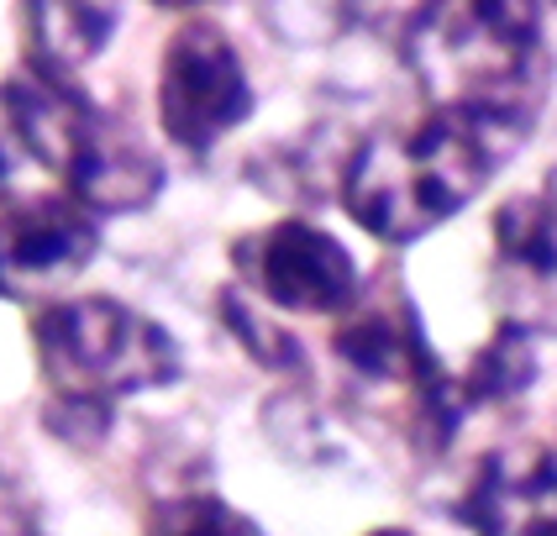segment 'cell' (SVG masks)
Listing matches in <instances>:
<instances>
[{"label": "cell", "mask_w": 557, "mask_h": 536, "mask_svg": "<svg viewBox=\"0 0 557 536\" xmlns=\"http://www.w3.org/2000/svg\"><path fill=\"white\" fill-rule=\"evenodd\" d=\"M521 142L468 111L426 105L410 126L373 132L342 174V205L369 237L410 248L453 221Z\"/></svg>", "instance_id": "obj_1"}, {"label": "cell", "mask_w": 557, "mask_h": 536, "mask_svg": "<svg viewBox=\"0 0 557 536\" xmlns=\"http://www.w3.org/2000/svg\"><path fill=\"white\" fill-rule=\"evenodd\" d=\"M400 53L432 105L468 111L527 142L553 85V59L542 42V11L516 0L490 5H426L410 11Z\"/></svg>", "instance_id": "obj_2"}, {"label": "cell", "mask_w": 557, "mask_h": 536, "mask_svg": "<svg viewBox=\"0 0 557 536\" xmlns=\"http://www.w3.org/2000/svg\"><path fill=\"white\" fill-rule=\"evenodd\" d=\"M32 352L48 384V426L69 441H95L126 395H148L185 374L180 342L153 315L111 295L59 300L32 321Z\"/></svg>", "instance_id": "obj_3"}, {"label": "cell", "mask_w": 557, "mask_h": 536, "mask_svg": "<svg viewBox=\"0 0 557 536\" xmlns=\"http://www.w3.org/2000/svg\"><path fill=\"white\" fill-rule=\"evenodd\" d=\"M252 116V79L216 22H185L158 59V122L185 153H211Z\"/></svg>", "instance_id": "obj_4"}, {"label": "cell", "mask_w": 557, "mask_h": 536, "mask_svg": "<svg viewBox=\"0 0 557 536\" xmlns=\"http://www.w3.org/2000/svg\"><path fill=\"white\" fill-rule=\"evenodd\" d=\"M232 263L252 295H263L274 311L289 315H347L363 295V274L352 252L315 221H274L263 232H248Z\"/></svg>", "instance_id": "obj_5"}, {"label": "cell", "mask_w": 557, "mask_h": 536, "mask_svg": "<svg viewBox=\"0 0 557 536\" xmlns=\"http://www.w3.org/2000/svg\"><path fill=\"white\" fill-rule=\"evenodd\" d=\"M100 252V221L69 195H27L0 211V295L48 300Z\"/></svg>", "instance_id": "obj_6"}, {"label": "cell", "mask_w": 557, "mask_h": 536, "mask_svg": "<svg viewBox=\"0 0 557 536\" xmlns=\"http://www.w3.org/2000/svg\"><path fill=\"white\" fill-rule=\"evenodd\" d=\"M490 279L499 321L527 337H557V200L510 195L490 221Z\"/></svg>", "instance_id": "obj_7"}, {"label": "cell", "mask_w": 557, "mask_h": 536, "mask_svg": "<svg viewBox=\"0 0 557 536\" xmlns=\"http://www.w3.org/2000/svg\"><path fill=\"white\" fill-rule=\"evenodd\" d=\"M458 521L473 536H557V452L516 441L468 473Z\"/></svg>", "instance_id": "obj_8"}, {"label": "cell", "mask_w": 557, "mask_h": 536, "mask_svg": "<svg viewBox=\"0 0 557 536\" xmlns=\"http://www.w3.org/2000/svg\"><path fill=\"white\" fill-rule=\"evenodd\" d=\"M27 68L48 79H74L111 42L122 22L116 5H27Z\"/></svg>", "instance_id": "obj_9"}, {"label": "cell", "mask_w": 557, "mask_h": 536, "mask_svg": "<svg viewBox=\"0 0 557 536\" xmlns=\"http://www.w3.org/2000/svg\"><path fill=\"white\" fill-rule=\"evenodd\" d=\"M536 384V342H531L521 326L499 321L495 337L468 358V369L458 374V400L463 410L479 406H505L516 395H527Z\"/></svg>", "instance_id": "obj_10"}, {"label": "cell", "mask_w": 557, "mask_h": 536, "mask_svg": "<svg viewBox=\"0 0 557 536\" xmlns=\"http://www.w3.org/2000/svg\"><path fill=\"white\" fill-rule=\"evenodd\" d=\"M153 536H263V526L216 495H180L153 510Z\"/></svg>", "instance_id": "obj_11"}, {"label": "cell", "mask_w": 557, "mask_h": 536, "mask_svg": "<svg viewBox=\"0 0 557 536\" xmlns=\"http://www.w3.org/2000/svg\"><path fill=\"white\" fill-rule=\"evenodd\" d=\"M221 315H226L232 337L248 347L263 369H289V374H300V363H306L300 342H295L278 321H269V315L252 311V300H243L237 289H226V295H221Z\"/></svg>", "instance_id": "obj_12"}, {"label": "cell", "mask_w": 557, "mask_h": 536, "mask_svg": "<svg viewBox=\"0 0 557 536\" xmlns=\"http://www.w3.org/2000/svg\"><path fill=\"white\" fill-rule=\"evenodd\" d=\"M0 536H42V521H37L32 500L22 495V484L5 478V473H0Z\"/></svg>", "instance_id": "obj_13"}, {"label": "cell", "mask_w": 557, "mask_h": 536, "mask_svg": "<svg viewBox=\"0 0 557 536\" xmlns=\"http://www.w3.org/2000/svg\"><path fill=\"white\" fill-rule=\"evenodd\" d=\"M22 163H27V153H22V137H16V122H11V105H5V95H0V200L11 195Z\"/></svg>", "instance_id": "obj_14"}, {"label": "cell", "mask_w": 557, "mask_h": 536, "mask_svg": "<svg viewBox=\"0 0 557 536\" xmlns=\"http://www.w3.org/2000/svg\"><path fill=\"white\" fill-rule=\"evenodd\" d=\"M369 536H410V532H405V526H373Z\"/></svg>", "instance_id": "obj_15"}, {"label": "cell", "mask_w": 557, "mask_h": 536, "mask_svg": "<svg viewBox=\"0 0 557 536\" xmlns=\"http://www.w3.org/2000/svg\"><path fill=\"white\" fill-rule=\"evenodd\" d=\"M547 195H553V200H557V169H553V179H547Z\"/></svg>", "instance_id": "obj_16"}]
</instances>
